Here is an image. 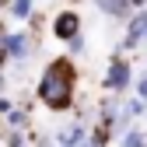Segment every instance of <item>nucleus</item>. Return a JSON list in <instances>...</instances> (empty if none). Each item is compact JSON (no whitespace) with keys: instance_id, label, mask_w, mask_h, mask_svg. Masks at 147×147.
<instances>
[{"instance_id":"nucleus-6","label":"nucleus","mask_w":147,"mask_h":147,"mask_svg":"<svg viewBox=\"0 0 147 147\" xmlns=\"http://www.w3.org/2000/svg\"><path fill=\"white\" fill-rule=\"evenodd\" d=\"M56 144H63V147H74V144H88V123H81V119L67 123L63 130L56 133Z\"/></svg>"},{"instance_id":"nucleus-21","label":"nucleus","mask_w":147,"mask_h":147,"mask_svg":"<svg viewBox=\"0 0 147 147\" xmlns=\"http://www.w3.org/2000/svg\"><path fill=\"white\" fill-rule=\"evenodd\" d=\"M144 67H147V56H144Z\"/></svg>"},{"instance_id":"nucleus-16","label":"nucleus","mask_w":147,"mask_h":147,"mask_svg":"<svg viewBox=\"0 0 147 147\" xmlns=\"http://www.w3.org/2000/svg\"><path fill=\"white\" fill-rule=\"evenodd\" d=\"M7 32H11V28H7V21L0 18V49H4V39H7Z\"/></svg>"},{"instance_id":"nucleus-22","label":"nucleus","mask_w":147,"mask_h":147,"mask_svg":"<svg viewBox=\"0 0 147 147\" xmlns=\"http://www.w3.org/2000/svg\"><path fill=\"white\" fill-rule=\"evenodd\" d=\"M74 4H81V0H74Z\"/></svg>"},{"instance_id":"nucleus-8","label":"nucleus","mask_w":147,"mask_h":147,"mask_svg":"<svg viewBox=\"0 0 147 147\" xmlns=\"http://www.w3.org/2000/svg\"><path fill=\"white\" fill-rule=\"evenodd\" d=\"M7 14H11V21H18V25H25L28 18L35 14V0H11V7H7Z\"/></svg>"},{"instance_id":"nucleus-17","label":"nucleus","mask_w":147,"mask_h":147,"mask_svg":"<svg viewBox=\"0 0 147 147\" xmlns=\"http://www.w3.org/2000/svg\"><path fill=\"white\" fill-rule=\"evenodd\" d=\"M7 91V77H4V70H0V95Z\"/></svg>"},{"instance_id":"nucleus-4","label":"nucleus","mask_w":147,"mask_h":147,"mask_svg":"<svg viewBox=\"0 0 147 147\" xmlns=\"http://www.w3.org/2000/svg\"><path fill=\"white\" fill-rule=\"evenodd\" d=\"M144 46H147V7H137L130 18H126V32H123L119 49L123 53H137Z\"/></svg>"},{"instance_id":"nucleus-19","label":"nucleus","mask_w":147,"mask_h":147,"mask_svg":"<svg viewBox=\"0 0 147 147\" xmlns=\"http://www.w3.org/2000/svg\"><path fill=\"white\" fill-rule=\"evenodd\" d=\"M7 7H11V0H0V11H7Z\"/></svg>"},{"instance_id":"nucleus-3","label":"nucleus","mask_w":147,"mask_h":147,"mask_svg":"<svg viewBox=\"0 0 147 147\" xmlns=\"http://www.w3.org/2000/svg\"><path fill=\"white\" fill-rule=\"evenodd\" d=\"M4 53H7L11 63H28L32 53H35V32L32 28H18V32L11 28L7 39H4Z\"/></svg>"},{"instance_id":"nucleus-18","label":"nucleus","mask_w":147,"mask_h":147,"mask_svg":"<svg viewBox=\"0 0 147 147\" xmlns=\"http://www.w3.org/2000/svg\"><path fill=\"white\" fill-rule=\"evenodd\" d=\"M130 7L137 11V7H147V0H130Z\"/></svg>"},{"instance_id":"nucleus-9","label":"nucleus","mask_w":147,"mask_h":147,"mask_svg":"<svg viewBox=\"0 0 147 147\" xmlns=\"http://www.w3.org/2000/svg\"><path fill=\"white\" fill-rule=\"evenodd\" d=\"M116 147H147V130H137V126H130L123 137H119V144Z\"/></svg>"},{"instance_id":"nucleus-15","label":"nucleus","mask_w":147,"mask_h":147,"mask_svg":"<svg viewBox=\"0 0 147 147\" xmlns=\"http://www.w3.org/2000/svg\"><path fill=\"white\" fill-rule=\"evenodd\" d=\"M11 109H14V102H11L7 95H0V119H4V116L11 112Z\"/></svg>"},{"instance_id":"nucleus-10","label":"nucleus","mask_w":147,"mask_h":147,"mask_svg":"<svg viewBox=\"0 0 147 147\" xmlns=\"http://www.w3.org/2000/svg\"><path fill=\"white\" fill-rule=\"evenodd\" d=\"M4 123L11 126V130H28V123H32V116H28V109H11V112L4 116Z\"/></svg>"},{"instance_id":"nucleus-23","label":"nucleus","mask_w":147,"mask_h":147,"mask_svg":"<svg viewBox=\"0 0 147 147\" xmlns=\"http://www.w3.org/2000/svg\"><path fill=\"white\" fill-rule=\"evenodd\" d=\"M144 130H147V126H144Z\"/></svg>"},{"instance_id":"nucleus-14","label":"nucleus","mask_w":147,"mask_h":147,"mask_svg":"<svg viewBox=\"0 0 147 147\" xmlns=\"http://www.w3.org/2000/svg\"><path fill=\"white\" fill-rule=\"evenodd\" d=\"M133 95H140V98L147 102V67H144V74H140V77L133 81Z\"/></svg>"},{"instance_id":"nucleus-11","label":"nucleus","mask_w":147,"mask_h":147,"mask_svg":"<svg viewBox=\"0 0 147 147\" xmlns=\"http://www.w3.org/2000/svg\"><path fill=\"white\" fill-rule=\"evenodd\" d=\"M123 109H126V112H130L133 119H144V116H147V102H144L140 95H133L130 102H123Z\"/></svg>"},{"instance_id":"nucleus-13","label":"nucleus","mask_w":147,"mask_h":147,"mask_svg":"<svg viewBox=\"0 0 147 147\" xmlns=\"http://www.w3.org/2000/svg\"><path fill=\"white\" fill-rule=\"evenodd\" d=\"M28 144V130H7L4 133V147H25Z\"/></svg>"},{"instance_id":"nucleus-5","label":"nucleus","mask_w":147,"mask_h":147,"mask_svg":"<svg viewBox=\"0 0 147 147\" xmlns=\"http://www.w3.org/2000/svg\"><path fill=\"white\" fill-rule=\"evenodd\" d=\"M77 32H84V18L77 14V7H63L60 14H53V25H49V35H53V39H56V42H70L74 39V35H77Z\"/></svg>"},{"instance_id":"nucleus-12","label":"nucleus","mask_w":147,"mask_h":147,"mask_svg":"<svg viewBox=\"0 0 147 147\" xmlns=\"http://www.w3.org/2000/svg\"><path fill=\"white\" fill-rule=\"evenodd\" d=\"M84 49H88V35H84V32H77V35H74V39L67 42V53H70L74 60H77V56H84Z\"/></svg>"},{"instance_id":"nucleus-2","label":"nucleus","mask_w":147,"mask_h":147,"mask_svg":"<svg viewBox=\"0 0 147 147\" xmlns=\"http://www.w3.org/2000/svg\"><path fill=\"white\" fill-rule=\"evenodd\" d=\"M133 81H137V70H133V60L126 56L123 49H116L112 56L105 60V70H102V88L109 95H130L133 91Z\"/></svg>"},{"instance_id":"nucleus-20","label":"nucleus","mask_w":147,"mask_h":147,"mask_svg":"<svg viewBox=\"0 0 147 147\" xmlns=\"http://www.w3.org/2000/svg\"><path fill=\"white\" fill-rule=\"evenodd\" d=\"M53 147H63V144H53ZM74 147H88V144H74Z\"/></svg>"},{"instance_id":"nucleus-7","label":"nucleus","mask_w":147,"mask_h":147,"mask_svg":"<svg viewBox=\"0 0 147 147\" xmlns=\"http://www.w3.org/2000/svg\"><path fill=\"white\" fill-rule=\"evenodd\" d=\"M95 7H98V14L112 18V21H126V18L133 14L130 0H95Z\"/></svg>"},{"instance_id":"nucleus-1","label":"nucleus","mask_w":147,"mask_h":147,"mask_svg":"<svg viewBox=\"0 0 147 147\" xmlns=\"http://www.w3.org/2000/svg\"><path fill=\"white\" fill-rule=\"evenodd\" d=\"M77 81H81V70L74 63L70 53H60V56L46 60L39 81H35V102H39L46 112H70L74 102H77Z\"/></svg>"}]
</instances>
